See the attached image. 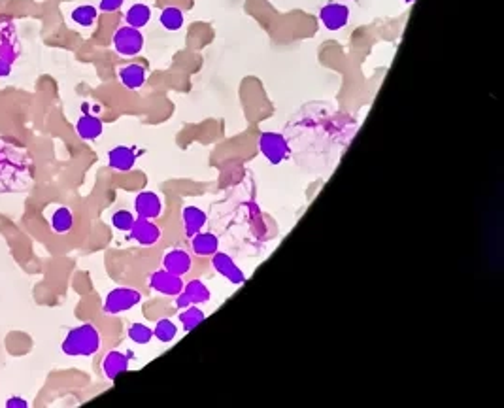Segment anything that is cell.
I'll use <instances>...</instances> for the list:
<instances>
[{
	"label": "cell",
	"instance_id": "6da1fadb",
	"mask_svg": "<svg viewBox=\"0 0 504 408\" xmlns=\"http://www.w3.org/2000/svg\"><path fill=\"white\" fill-rule=\"evenodd\" d=\"M35 182L32 155L18 142L0 138V193H23Z\"/></svg>",
	"mask_w": 504,
	"mask_h": 408
},
{
	"label": "cell",
	"instance_id": "7a4b0ae2",
	"mask_svg": "<svg viewBox=\"0 0 504 408\" xmlns=\"http://www.w3.org/2000/svg\"><path fill=\"white\" fill-rule=\"evenodd\" d=\"M100 346H102V337L99 329L93 323H82L66 333L61 350L68 357H91L99 352Z\"/></svg>",
	"mask_w": 504,
	"mask_h": 408
},
{
	"label": "cell",
	"instance_id": "3957f363",
	"mask_svg": "<svg viewBox=\"0 0 504 408\" xmlns=\"http://www.w3.org/2000/svg\"><path fill=\"white\" fill-rule=\"evenodd\" d=\"M142 302V293L135 288H113L111 291H108V295L104 299V307L102 312L108 316H118V314L129 312L135 307H138Z\"/></svg>",
	"mask_w": 504,
	"mask_h": 408
},
{
	"label": "cell",
	"instance_id": "277c9868",
	"mask_svg": "<svg viewBox=\"0 0 504 408\" xmlns=\"http://www.w3.org/2000/svg\"><path fill=\"white\" fill-rule=\"evenodd\" d=\"M111 44H113V49H116L121 57H135V55L142 54L144 44H146V38H144L140 29L123 25V27H119V29L113 32Z\"/></svg>",
	"mask_w": 504,
	"mask_h": 408
},
{
	"label": "cell",
	"instance_id": "5b68a950",
	"mask_svg": "<svg viewBox=\"0 0 504 408\" xmlns=\"http://www.w3.org/2000/svg\"><path fill=\"white\" fill-rule=\"evenodd\" d=\"M259 149L269 159L270 165H280L291 154L288 138L282 132H272V130L261 132V136H259Z\"/></svg>",
	"mask_w": 504,
	"mask_h": 408
},
{
	"label": "cell",
	"instance_id": "8992f818",
	"mask_svg": "<svg viewBox=\"0 0 504 408\" xmlns=\"http://www.w3.org/2000/svg\"><path fill=\"white\" fill-rule=\"evenodd\" d=\"M21 54V44H19L18 29L10 18L0 16V59L13 65Z\"/></svg>",
	"mask_w": 504,
	"mask_h": 408
},
{
	"label": "cell",
	"instance_id": "52a82bcc",
	"mask_svg": "<svg viewBox=\"0 0 504 408\" xmlns=\"http://www.w3.org/2000/svg\"><path fill=\"white\" fill-rule=\"evenodd\" d=\"M147 285H149V290L159 293V295L176 297L178 293H182L185 282L182 280V276H176V274L161 268V271H155L152 276H149Z\"/></svg>",
	"mask_w": 504,
	"mask_h": 408
},
{
	"label": "cell",
	"instance_id": "ba28073f",
	"mask_svg": "<svg viewBox=\"0 0 504 408\" xmlns=\"http://www.w3.org/2000/svg\"><path fill=\"white\" fill-rule=\"evenodd\" d=\"M211 266H214V271L227 280L229 284L242 285L246 282V274H244L240 266L236 265V261L233 259L231 255L219 252V249L211 255Z\"/></svg>",
	"mask_w": 504,
	"mask_h": 408
},
{
	"label": "cell",
	"instance_id": "9c48e42d",
	"mask_svg": "<svg viewBox=\"0 0 504 408\" xmlns=\"http://www.w3.org/2000/svg\"><path fill=\"white\" fill-rule=\"evenodd\" d=\"M133 357H135L133 352L110 350L104 355V359H102V373H104L106 378L110 380V382H116L121 374L129 373V365Z\"/></svg>",
	"mask_w": 504,
	"mask_h": 408
},
{
	"label": "cell",
	"instance_id": "30bf717a",
	"mask_svg": "<svg viewBox=\"0 0 504 408\" xmlns=\"http://www.w3.org/2000/svg\"><path fill=\"white\" fill-rule=\"evenodd\" d=\"M319 21L331 32L342 30L350 23V8L340 2H328L319 10Z\"/></svg>",
	"mask_w": 504,
	"mask_h": 408
},
{
	"label": "cell",
	"instance_id": "8fae6325",
	"mask_svg": "<svg viewBox=\"0 0 504 408\" xmlns=\"http://www.w3.org/2000/svg\"><path fill=\"white\" fill-rule=\"evenodd\" d=\"M129 237L140 246H155L161 240V227L153 223L152 219L136 218L135 225L130 227Z\"/></svg>",
	"mask_w": 504,
	"mask_h": 408
},
{
	"label": "cell",
	"instance_id": "7c38bea8",
	"mask_svg": "<svg viewBox=\"0 0 504 408\" xmlns=\"http://www.w3.org/2000/svg\"><path fill=\"white\" fill-rule=\"evenodd\" d=\"M136 218L157 219L163 214V199L153 191H142L135 199Z\"/></svg>",
	"mask_w": 504,
	"mask_h": 408
},
{
	"label": "cell",
	"instance_id": "4fadbf2b",
	"mask_svg": "<svg viewBox=\"0 0 504 408\" xmlns=\"http://www.w3.org/2000/svg\"><path fill=\"white\" fill-rule=\"evenodd\" d=\"M138 154L135 148L130 146H116L108 152V166L111 171L118 172H129L135 168Z\"/></svg>",
	"mask_w": 504,
	"mask_h": 408
},
{
	"label": "cell",
	"instance_id": "5bb4252c",
	"mask_svg": "<svg viewBox=\"0 0 504 408\" xmlns=\"http://www.w3.org/2000/svg\"><path fill=\"white\" fill-rule=\"evenodd\" d=\"M163 268L172 272V274H176V276H185L193 268V257L182 248L171 249L168 254H164Z\"/></svg>",
	"mask_w": 504,
	"mask_h": 408
},
{
	"label": "cell",
	"instance_id": "9a60e30c",
	"mask_svg": "<svg viewBox=\"0 0 504 408\" xmlns=\"http://www.w3.org/2000/svg\"><path fill=\"white\" fill-rule=\"evenodd\" d=\"M208 223V216L204 210H200L199 206H183L182 210V225H183V235L188 238L195 237L197 233L202 231V227Z\"/></svg>",
	"mask_w": 504,
	"mask_h": 408
},
{
	"label": "cell",
	"instance_id": "2e32d148",
	"mask_svg": "<svg viewBox=\"0 0 504 408\" xmlns=\"http://www.w3.org/2000/svg\"><path fill=\"white\" fill-rule=\"evenodd\" d=\"M76 132L82 140L93 142L104 132V123H102V119L93 116V113H83L76 121Z\"/></svg>",
	"mask_w": 504,
	"mask_h": 408
},
{
	"label": "cell",
	"instance_id": "e0dca14e",
	"mask_svg": "<svg viewBox=\"0 0 504 408\" xmlns=\"http://www.w3.org/2000/svg\"><path fill=\"white\" fill-rule=\"evenodd\" d=\"M146 78V66L138 65V63H130V65H125L119 68V82L123 83V87L130 89V91H138V89L144 87Z\"/></svg>",
	"mask_w": 504,
	"mask_h": 408
},
{
	"label": "cell",
	"instance_id": "ac0fdd59",
	"mask_svg": "<svg viewBox=\"0 0 504 408\" xmlns=\"http://www.w3.org/2000/svg\"><path fill=\"white\" fill-rule=\"evenodd\" d=\"M191 249L199 257H211L219 249V238L210 231H199L191 237Z\"/></svg>",
	"mask_w": 504,
	"mask_h": 408
},
{
	"label": "cell",
	"instance_id": "d6986e66",
	"mask_svg": "<svg viewBox=\"0 0 504 408\" xmlns=\"http://www.w3.org/2000/svg\"><path fill=\"white\" fill-rule=\"evenodd\" d=\"M182 293L188 297V301L191 304H204L211 299V291L208 290V285L202 280H191L183 285Z\"/></svg>",
	"mask_w": 504,
	"mask_h": 408
},
{
	"label": "cell",
	"instance_id": "ffe728a7",
	"mask_svg": "<svg viewBox=\"0 0 504 408\" xmlns=\"http://www.w3.org/2000/svg\"><path fill=\"white\" fill-rule=\"evenodd\" d=\"M152 19V8L144 4V2H136L133 6L127 10V16H125V21L129 27H135V29H144Z\"/></svg>",
	"mask_w": 504,
	"mask_h": 408
},
{
	"label": "cell",
	"instance_id": "44dd1931",
	"mask_svg": "<svg viewBox=\"0 0 504 408\" xmlns=\"http://www.w3.org/2000/svg\"><path fill=\"white\" fill-rule=\"evenodd\" d=\"M49 223H51V229L57 233V235H66V233H70L72 227H74V214H72L70 208L66 206L55 208Z\"/></svg>",
	"mask_w": 504,
	"mask_h": 408
},
{
	"label": "cell",
	"instance_id": "7402d4cb",
	"mask_svg": "<svg viewBox=\"0 0 504 408\" xmlns=\"http://www.w3.org/2000/svg\"><path fill=\"white\" fill-rule=\"evenodd\" d=\"M159 23L163 25V29H166L168 32H176L185 23V13L178 6H166L163 8V12L159 16Z\"/></svg>",
	"mask_w": 504,
	"mask_h": 408
},
{
	"label": "cell",
	"instance_id": "603a6c76",
	"mask_svg": "<svg viewBox=\"0 0 504 408\" xmlns=\"http://www.w3.org/2000/svg\"><path fill=\"white\" fill-rule=\"evenodd\" d=\"M70 18L76 25H80L83 29H89V27H93L97 18H99V8L91 6V4H82V6L72 10Z\"/></svg>",
	"mask_w": 504,
	"mask_h": 408
},
{
	"label": "cell",
	"instance_id": "cb8c5ba5",
	"mask_svg": "<svg viewBox=\"0 0 504 408\" xmlns=\"http://www.w3.org/2000/svg\"><path fill=\"white\" fill-rule=\"evenodd\" d=\"M206 314L199 308V304H191V307L183 308L180 312V323H182L183 331L191 333L197 326H200L204 321Z\"/></svg>",
	"mask_w": 504,
	"mask_h": 408
},
{
	"label": "cell",
	"instance_id": "d4e9b609",
	"mask_svg": "<svg viewBox=\"0 0 504 408\" xmlns=\"http://www.w3.org/2000/svg\"><path fill=\"white\" fill-rule=\"evenodd\" d=\"M176 335H178V326L171 320V318L159 320L157 323H155V327H153V337L157 338L159 342H164V344L172 342V340L176 338Z\"/></svg>",
	"mask_w": 504,
	"mask_h": 408
},
{
	"label": "cell",
	"instance_id": "484cf974",
	"mask_svg": "<svg viewBox=\"0 0 504 408\" xmlns=\"http://www.w3.org/2000/svg\"><path fill=\"white\" fill-rule=\"evenodd\" d=\"M129 338L133 340L135 344H140V346H146V344H149L153 340V329L152 327H147L146 323H133V326L129 327Z\"/></svg>",
	"mask_w": 504,
	"mask_h": 408
},
{
	"label": "cell",
	"instance_id": "4316f807",
	"mask_svg": "<svg viewBox=\"0 0 504 408\" xmlns=\"http://www.w3.org/2000/svg\"><path fill=\"white\" fill-rule=\"evenodd\" d=\"M136 216L130 210H118V212L111 214V225L113 229H118L121 233H129L130 227L135 225Z\"/></svg>",
	"mask_w": 504,
	"mask_h": 408
},
{
	"label": "cell",
	"instance_id": "83f0119b",
	"mask_svg": "<svg viewBox=\"0 0 504 408\" xmlns=\"http://www.w3.org/2000/svg\"><path fill=\"white\" fill-rule=\"evenodd\" d=\"M125 4V0H100L99 10L104 13H113L121 10V6Z\"/></svg>",
	"mask_w": 504,
	"mask_h": 408
},
{
	"label": "cell",
	"instance_id": "f1b7e54d",
	"mask_svg": "<svg viewBox=\"0 0 504 408\" xmlns=\"http://www.w3.org/2000/svg\"><path fill=\"white\" fill-rule=\"evenodd\" d=\"M29 402L25 401L23 397H10L6 401V408H27Z\"/></svg>",
	"mask_w": 504,
	"mask_h": 408
},
{
	"label": "cell",
	"instance_id": "f546056e",
	"mask_svg": "<svg viewBox=\"0 0 504 408\" xmlns=\"http://www.w3.org/2000/svg\"><path fill=\"white\" fill-rule=\"evenodd\" d=\"M10 74H12V65L0 59V78H6L10 76Z\"/></svg>",
	"mask_w": 504,
	"mask_h": 408
},
{
	"label": "cell",
	"instance_id": "4dcf8cb0",
	"mask_svg": "<svg viewBox=\"0 0 504 408\" xmlns=\"http://www.w3.org/2000/svg\"><path fill=\"white\" fill-rule=\"evenodd\" d=\"M405 2H408V4H410V2H414V0H405Z\"/></svg>",
	"mask_w": 504,
	"mask_h": 408
}]
</instances>
